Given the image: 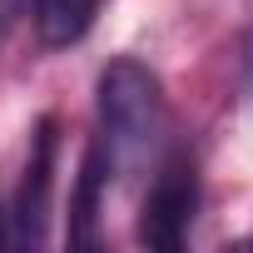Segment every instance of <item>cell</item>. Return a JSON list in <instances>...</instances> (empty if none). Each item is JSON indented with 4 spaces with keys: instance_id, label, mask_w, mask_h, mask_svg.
Returning <instances> with one entry per match:
<instances>
[{
    "instance_id": "cell-3",
    "label": "cell",
    "mask_w": 253,
    "mask_h": 253,
    "mask_svg": "<svg viewBox=\"0 0 253 253\" xmlns=\"http://www.w3.org/2000/svg\"><path fill=\"white\" fill-rule=\"evenodd\" d=\"M50 189H55V119H40L35 144H30V164L15 194V243H45V223H50Z\"/></svg>"
},
{
    "instance_id": "cell-1",
    "label": "cell",
    "mask_w": 253,
    "mask_h": 253,
    "mask_svg": "<svg viewBox=\"0 0 253 253\" xmlns=\"http://www.w3.org/2000/svg\"><path fill=\"white\" fill-rule=\"evenodd\" d=\"M99 129H104V154L114 169H139L159 159L169 139V99L164 84L149 65L139 60H114L99 75Z\"/></svg>"
},
{
    "instance_id": "cell-5",
    "label": "cell",
    "mask_w": 253,
    "mask_h": 253,
    "mask_svg": "<svg viewBox=\"0 0 253 253\" xmlns=\"http://www.w3.org/2000/svg\"><path fill=\"white\" fill-rule=\"evenodd\" d=\"M99 0H35V35L50 50H65L75 40H84V30L94 25Z\"/></svg>"
},
{
    "instance_id": "cell-4",
    "label": "cell",
    "mask_w": 253,
    "mask_h": 253,
    "mask_svg": "<svg viewBox=\"0 0 253 253\" xmlns=\"http://www.w3.org/2000/svg\"><path fill=\"white\" fill-rule=\"evenodd\" d=\"M109 174H114V164H109L104 144H89L84 164H80V179H75V199H70V243L75 248L99 243V199H104Z\"/></svg>"
},
{
    "instance_id": "cell-2",
    "label": "cell",
    "mask_w": 253,
    "mask_h": 253,
    "mask_svg": "<svg viewBox=\"0 0 253 253\" xmlns=\"http://www.w3.org/2000/svg\"><path fill=\"white\" fill-rule=\"evenodd\" d=\"M194 209H199L194 159L189 154H169L159 164L154 184H149V199H144V213H139V243H149L159 253H179L184 238H189Z\"/></svg>"
}]
</instances>
